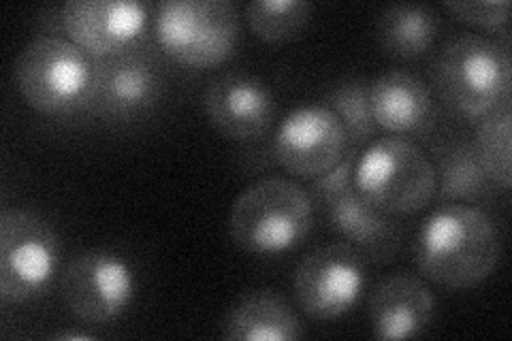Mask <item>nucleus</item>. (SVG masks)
Wrapping results in <instances>:
<instances>
[{
    "instance_id": "1",
    "label": "nucleus",
    "mask_w": 512,
    "mask_h": 341,
    "mask_svg": "<svg viewBox=\"0 0 512 341\" xmlns=\"http://www.w3.org/2000/svg\"><path fill=\"white\" fill-rule=\"evenodd\" d=\"M500 254L498 226L478 205H438L414 239L416 267L427 282L444 290L483 284L498 267Z\"/></svg>"
},
{
    "instance_id": "2",
    "label": "nucleus",
    "mask_w": 512,
    "mask_h": 341,
    "mask_svg": "<svg viewBox=\"0 0 512 341\" xmlns=\"http://www.w3.org/2000/svg\"><path fill=\"white\" fill-rule=\"evenodd\" d=\"M316 207L310 192L286 177H263L237 194L229 214V237L252 256H282L312 235Z\"/></svg>"
},
{
    "instance_id": "3",
    "label": "nucleus",
    "mask_w": 512,
    "mask_h": 341,
    "mask_svg": "<svg viewBox=\"0 0 512 341\" xmlns=\"http://www.w3.org/2000/svg\"><path fill=\"white\" fill-rule=\"evenodd\" d=\"M510 45L476 32L448 39L431 69V84L457 116L478 122L510 101Z\"/></svg>"
},
{
    "instance_id": "4",
    "label": "nucleus",
    "mask_w": 512,
    "mask_h": 341,
    "mask_svg": "<svg viewBox=\"0 0 512 341\" xmlns=\"http://www.w3.org/2000/svg\"><path fill=\"white\" fill-rule=\"evenodd\" d=\"M352 186L382 214L393 218L421 214L436 199L434 162L408 137H378L359 152Z\"/></svg>"
},
{
    "instance_id": "5",
    "label": "nucleus",
    "mask_w": 512,
    "mask_h": 341,
    "mask_svg": "<svg viewBox=\"0 0 512 341\" xmlns=\"http://www.w3.org/2000/svg\"><path fill=\"white\" fill-rule=\"evenodd\" d=\"M242 35L231 0H163L154 11V39L173 62L214 69L227 62Z\"/></svg>"
},
{
    "instance_id": "6",
    "label": "nucleus",
    "mask_w": 512,
    "mask_h": 341,
    "mask_svg": "<svg viewBox=\"0 0 512 341\" xmlns=\"http://www.w3.org/2000/svg\"><path fill=\"white\" fill-rule=\"evenodd\" d=\"M359 152V148H348L338 165L314 177L308 192L316 214L323 216L335 235L374 263H389L402 248L404 226L397 218L365 203L352 186V169Z\"/></svg>"
},
{
    "instance_id": "7",
    "label": "nucleus",
    "mask_w": 512,
    "mask_h": 341,
    "mask_svg": "<svg viewBox=\"0 0 512 341\" xmlns=\"http://www.w3.org/2000/svg\"><path fill=\"white\" fill-rule=\"evenodd\" d=\"M13 77L32 109L45 116H64L86 105L92 56L67 37L39 35L24 45Z\"/></svg>"
},
{
    "instance_id": "8",
    "label": "nucleus",
    "mask_w": 512,
    "mask_h": 341,
    "mask_svg": "<svg viewBox=\"0 0 512 341\" xmlns=\"http://www.w3.org/2000/svg\"><path fill=\"white\" fill-rule=\"evenodd\" d=\"M62 258L54 226L28 209L0 216V297L24 305L50 292Z\"/></svg>"
},
{
    "instance_id": "9",
    "label": "nucleus",
    "mask_w": 512,
    "mask_h": 341,
    "mask_svg": "<svg viewBox=\"0 0 512 341\" xmlns=\"http://www.w3.org/2000/svg\"><path fill=\"white\" fill-rule=\"evenodd\" d=\"M60 295L71 316L90 327L120 320L137 299L133 265L118 252L90 248L60 273Z\"/></svg>"
},
{
    "instance_id": "10",
    "label": "nucleus",
    "mask_w": 512,
    "mask_h": 341,
    "mask_svg": "<svg viewBox=\"0 0 512 341\" xmlns=\"http://www.w3.org/2000/svg\"><path fill=\"white\" fill-rule=\"evenodd\" d=\"M367 288L365 256L346 241H333L301 258L293 275L295 301L314 320H335L359 305Z\"/></svg>"
},
{
    "instance_id": "11",
    "label": "nucleus",
    "mask_w": 512,
    "mask_h": 341,
    "mask_svg": "<svg viewBox=\"0 0 512 341\" xmlns=\"http://www.w3.org/2000/svg\"><path fill=\"white\" fill-rule=\"evenodd\" d=\"M165 81L156 62L139 50L92 58V81L84 109L111 122L139 120L160 103Z\"/></svg>"
},
{
    "instance_id": "12",
    "label": "nucleus",
    "mask_w": 512,
    "mask_h": 341,
    "mask_svg": "<svg viewBox=\"0 0 512 341\" xmlns=\"http://www.w3.org/2000/svg\"><path fill=\"white\" fill-rule=\"evenodd\" d=\"M348 148L344 124L325 103H308L288 111L271 141V154L278 165L303 180H314L333 169Z\"/></svg>"
},
{
    "instance_id": "13",
    "label": "nucleus",
    "mask_w": 512,
    "mask_h": 341,
    "mask_svg": "<svg viewBox=\"0 0 512 341\" xmlns=\"http://www.w3.org/2000/svg\"><path fill=\"white\" fill-rule=\"evenodd\" d=\"M62 32L92 58L116 56L146 37L150 9L135 0H69L60 7Z\"/></svg>"
},
{
    "instance_id": "14",
    "label": "nucleus",
    "mask_w": 512,
    "mask_h": 341,
    "mask_svg": "<svg viewBox=\"0 0 512 341\" xmlns=\"http://www.w3.org/2000/svg\"><path fill=\"white\" fill-rule=\"evenodd\" d=\"M203 113L216 131L231 141H256L274 126L276 96L263 79L248 73H224L203 92Z\"/></svg>"
},
{
    "instance_id": "15",
    "label": "nucleus",
    "mask_w": 512,
    "mask_h": 341,
    "mask_svg": "<svg viewBox=\"0 0 512 341\" xmlns=\"http://www.w3.org/2000/svg\"><path fill=\"white\" fill-rule=\"evenodd\" d=\"M436 297L419 275L399 271L384 278L367 303L372 337L416 339L423 337L436 320Z\"/></svg>"
},
{
    "instance_id": "16",
    "label": "nucleus",
    "mask_w": 512,
    "mask_h": 341,
    "mask_svg": "<svg viewBox=\"0 0 512 341\" xmlns=\"http://www.w3.org/2000/svg\"><path fill=\"white\" fill-rule=\"evenodd\" d=\"M370 105L376 126L395 137L427 139L438 122L434 92L408 71L391 69L370 79Z\"/></svg>"
},
{
    "instance_id": "17",
    "label": "nucleus",
    "mask_w": 512,
    "mask_h": 341,
    "mask_svg": "<svg viewBox=\"0 0 512 341\" xmlns=\"http://www.w3.org/2000/svg\"><path fill=\"white\" fill-rule=\"evenodd\" d=\"M222 337L229 341H297L303 322L278 292L261 288L239 297L222 322Z\"/></svg>"
},
{
    "instance_id": "18",
    "label": "nucleus",
    "mask_w": 512,
    "mask_h": 341,
    "mask_svg": "<svg viewBox=\"0 0 512 341\" xmlns=\"http://www.w3.org/2000/svg\"><path fill=\"white\" fill-rule=\"evenodd\" d=\"M431 162L436 171V199L444 203L478 205L495 197V184L489 180L472 139L451 137L431 145Z\"/></svg>"
},
{
    "instance_id": "19",
    "label": "nucleus",
    "mask_w": 512,
    "mask_h": 341,
    "mask_svg": "<svg viewBox=\"0 0 512 341\" xmlns=\"http://www.w3.org/2000/svg\"><path fill=\"white\" fill-rule=\"evenodd\" d=\"M440 18L434 7L399 3L384 7L376 18V39L380 50L399 60L425 56L436 43Z\"/></svg>"
},
{
    "instance_id": "20",
    "label": "nucleus",
    "mask_w": 512,
    "mask_h": 341,
    "mask_svg": "<svg viewBox=\"0 0 512 341\" xmlns=\"http://www.w3.org/2000/svg\"><path fill=\"white\" fill-rule=\"evenodd\" d=\"M480 165L489 180L502 192H510V150H512V109L510 101L476 122L472 137Z\"/></svg>"
},
{
    "instance_id": "21",
    "label": "nucleus",
    "mask_w": 512,
    "mask_h": 341,
    "mask_svg": "<svg viewBox=\"0 0 512 341\" xmlns=\"http://www.w3.org/2000/svg\"><path fill=\"white\" fill-rule=\"evenodd\" d=\"M252 32L265 43L295 39L314 15L308 0H252L244 9Z\"/></svg>"
},
{
    "instance_id": "22",
    "label": "nucleus",
    "mask_w": 512,
    "mask_h": 341,
    "mask_svg": "<svg viewBox=\"0 0 512 341\" xmlns=\"http://www.w3.org/2000/svg\"><path fill=\"white\" fill-rule=\"evenodd\" d=\"M325 105L344 124L350 148L361 150L365 143L374 141L378 126L370 105V81L363 77L340 81L327 92Z\"/></svg>"
},
{
    "instance_id": "23",
    "label": "nucleus",
    "mask_w": 512,
    "mask_h": 341,
    "mask_svg": "<svg viewBox=\"0 0 512 341\" xmlns=\"http://www.w3.org/2000/svg\"><path fill=\"white\" fill-rule=\"evenodd\" d=\"M444 11L455 20L489 32H506L510 3L508 0H448L442 3Z\"/></svg>"
},
{
    "instance_id": "24",
    "label": "nucleus",
    "mask_w": 512,
    "mask_h": 341,
    "mask_svg": "<svg viewBox=\"0 0 512 341\" xmlns=\"http://www.w3.org/2000/svg\"><path fill=\"white\" fill-rule=\"evenodd\" d=\"M52 339H56V341H94L96 335L88 333V331H60V333H54Z\"/></svg>"
}]
</instances>
